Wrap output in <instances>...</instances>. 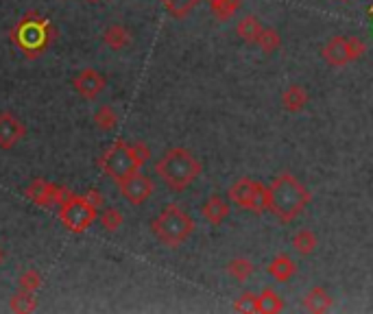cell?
Masks as SVG:
<instances>
[{
  "instance_id": "obj_3",
  "label": "cell",
  "mask_w": 373,
  "mask_h": 314,
  "mask_svg": "<svg viewBox=\"0 0 373 314\" xmlns=\"http://www.w3.org/2000/svg\"><path fill=\"white\" fill-rule=\"evenodd\" d=\"M149 157H151V151L147 145H142V142H133V145H129V142H125V140H118L116 145H111L103 153L99 164L105 173L118 184L121 179L138 173V170L147 164Z\"/></svg>"
},
{
  "instance_id": "obj_9",
  "label": "cell",
  "mask_w": 373,
  "mask_h": 314,
  "mask_svg": "<svg viewBox=\"0 0 373 314\" xmlns=\"http://www.w3.org/2000/svg\"><path fill=\"white\" fill-rule=\"evenodd\" d=\"M118 188L125 196V201L131 203V206H145L151 198L153 190H155L153 179L147 177V175H142L140 170L133 175H129V177H125V179H121Z\"/></svg>"
},
{
  "instance_id": "obj_18",
  "label": "cell",
  "mask_w": 373,
  "mask_h": 314,
  "mask_svg": "<svg viewBox=\"0 0 373 314\" xmlns=\"http://www.w3.org/2000/svg\"><path fill=\"white\" fill-rule=\"evenodd\" d=\"M317 247H319V238L312 230H301L293 238V249L301 255V258H308V255H312L314 251H317Z\"/></svg>"
},
{
  "instance_id": "obj_15",
  "label": "cell",
  "mask_w": 373,
  "mask_h": 314,
  "mask_svg": "<svg viewBox=\"0 0 373 314\" xmlns=\"http://www.w3.org/2000/svg\"><path fill=\"white\" fill-rule=\"evenodd\" d=\"M308 105V92L301 85H289L284 92H282V107L291 113L301 111Z\"/></svg>"
},
{
  "instance_id": "obj_19",
  "label": "cell",
  "mask_w": 373,
  "mask_h": 314,
  "mask_svg": "<svg viewBox=\"0 0 373 314\" xmlns=\"http://www.w3.org/2000/svg\"><path fill=\"white\" fill-rule=\"evenodd\" d=\"M284 310V299L271 291V288H265L260 295H257V312L260 314H277Z\"/></svg>"
},
{
  "instance_id": "obj_24",
  "label": "cell",
  "mask_w": 373,
  "mask_h": 314,
  "mask_svg": "<svg viewBox=\"0 0 373 314\" xmlns=\"http://www.w3.org/2000/svg\"><path fill=\"white\" fill-rule=\"evenodd\" d=\"M99 220L103 225V230L107 232H118L123 223H125V216L121 214V210L116 208H105L103 212H99Z\"/></svg>"
},
{
  "instance_id": "obj_22",
  "label": "cell",
  "mask_w": 373,
  "mask_h": 314,
  "mask_svg": "<svg viewBox=\"0 0 373 314\" xmlns=\"http://www.w3.org/2000/svg\"><path fill=\"white\" fill-rule=\"evenodd\" d=\"M94 125L101 131H113L118 125V113L111 105H103L96 113H94Z\"/></svg>"
},
{
  "instance_id": "obj_8",
  "label": "cell",
  "mask_w": 373,
  "mask_h": 314,
  "mask_svg": "<svg viewBox=\"0 0 373 314\" xmlns=\"http://www.w3.org/2000/svg\"><path fill=\"white\" fill-rule=\"evenodd\" d=\"M26 198L28 201H33L40 208H50V206H62L66 198L72 194L68 188H62L57 184H50L46 179H33L31 184L26 186Z\"/></svg>"
},
{
  "instance_id": "obj_20",
  "label": "cell",
  "mask_w": 373,
  "mask_h": 314,
  "mask_svg": "<svg viewBox=\"0 0 373 314\" xmlns=\"http://www.w3.org/2000/svg\"><path fill=\"white\" fill-rule=\"evenodd\" d=\"M9 310L11 312H20V314H26V312H33L38 310V299H35V293L31 291H22L16 293L9 301Z\"/></svg>"
},
{
  "instance_id": "obj_28",
  "label": "cell",
  "mask_w": 373,
  "mask_h": 314,
  "mask_svg": "<svg viewBox=\"0 0 373 314\" xmlns=\"http://www.w3.org/2000/svg\"><path fill=\"white\" fill-rule=\"evenodd\" d=\"M85 198H88V201L94 206V208H103L105 206V196L101 194V190H96V188H92V190H88V192H85Z\"/></svg>"
},
{
  "instance_id": "obj_13",
  "label": "cell",
  "mask_w": 373,
  "mask_h": 314,
  "mask_svg": "<svg viewBox=\"0 0 373 314\" xmlns=\"http://www.w3.org/2000/svg\"><path fill=\"white\" fill-rule=\"evenodd\" d=\"M332 305H334L332 295H330L325 288H321V286L310 288V291L306 293V297H304V308H306L308 312H314V314H323V312H328Z\"/></svg>"
},
{
  "instance_id": "obj_23",
  "label": "cell",
  "mask_w": 373,
  "mask_h": 314,
  "mask_svg": "<svg viewBox=\"0 0 373 314\" xmlns=\"http://www.w3.org/2000/svg\"><path fill=\"white\" fill-rule=\"evenodd\" d=\"M253 271H255V267L247 258H234V260H229V264H227V273L232 275L236 281H247L253 275Z\"/></svg>"
},
{
  "instance_id": "obj_14",
  "label": "cell",
  "mask_w": 373,
  "mask_h": 314,
  "mask_svg": "<svg viewBox=\"0 0 373 314\" xmlns=\"http://www.w3.org/2000/svg\"><path fill=\"white\" fill-rule=\"evenodd\" d=\"M267 271L277 281H291L295 277V273H297V264H295V260L291 258V255L282 253V255H275V258L269 262Z\"/></svg>"
},
{
  "instance_id": "obj_10",
  "label": "cell",
  "mask_w": 373,
  "mask_h": 314,
  "mask_svg": "<svg viewBox=\"0 0 373 314\" xmlns=\"http://www.w3.org/2000/svg\"><path fill=\"white\" fill-rule=\"evenodd\" d=\"M105 85H107L105 77H103L99 70H94V68H83V70H79V72L74 74V79H72L74 92H77L81 99H85V101H94V99L105 90Z\"/></svg>"
},
{
  "instance_id": "obj_25",
  "label": "cell",
  "mask_w": 373,
  "mask_h": 314,
  "mask_svg": "<svg viewBox=\"0 0 373 314\" xmlns=\"http://www.w3.org/2000/svg\"><path fill=\"white\" fill-rule=\"evenodd\" d=\"M18 281H20V288L22 291H31V293H38L42 288V284H44V279H42V275H40L38 269L22 271L20 277H18Z\"/></svg>"
},
{
  "instance_id": "obj_12",
  "label": "cell",
  "mask_w": 373,
  "mask_h": 314,
  "mask_svg": "<svg viewBox=\"0 0 373 314\" xmlns=\"http://www.w3.org/2000/svg\"><path fill=\"white\" fill-rule=\"evenodd\" d=\"M229 212H232V208H229V203L225 201L223 196H218V194H212L208 201L204 203V208H201V214H204V218L210 225H214V227L223 225L227 220Z\"/></svg>"
},
{
  "instance_id": "obj_17",
  "label": "cell",
  "mask_w": 373,
  "mask_h": 314,
  "mask_svg": "<svg viewBox=\"0 0 373 314\" xmlns=\"http://www.w3.org/2000/svg\"><path fill=\"white\" fill-rule=\"evenodd\" d=\"M262 22H260V18L257 16H247V18H243L238 24H236V33H238V38L243 40V42H247V44H255L257 42V38H260V33H262Z\"/></svg>"
},
{
  "instance_id": "obj_2",
  "label": "cell",
  "mask_w": 373,
  "mask_h": 314,
  "mask_svg": "<svg viewBox=\"0 0 373 314\" xmlns=\"http://www.w3.org/2000/svg\"><path fill=\"white\" fill-rule=\"evenodd\" d=\"M201 170H204L201 162L188 149L182 147L166 151L155 164L157 177L175 192H184L186 188H190L194 179L201 175Z\"/></svg>"
},
{
  "instance_id": "obj_16",
  "label": "cell",
  "mask_w": 373,
  "mask_h": 314,
  "mask_svg": "<svg viewBox=\"0 0 373 314\" xmlns=\"http://www.w3.org/2000/svg\"><path fill=\"white\" fill-rule=\"evenodd\" d=\"M103 42L111 48V50H123L131 44V33L123 24H109L103 31Z\"/></svg>"
},
{
  "instance_id": "obj_5",
  "label": "cell",
  "mask_w": 373,
  "mask_h": 314,
  "mask_svg": "<svg viewBox=\"0 0 373 314\" xmlns=\"http://www.w3.org/2000/svg\"><path fill=\"white\" fill-rule=\"evenodd\" d=\"M96 218H99V208H94L85 196L70 194L60 206V220L72 234H83L85 230H90Z\"/></svg>"
},
{
  "instance_id": "obj_30",
  "label": "cell",
  "mask_w": 373,
  "mask_h": 314,
  "mask_svg": "<svg viewBox=\"0 0 373 314\" xmlns=\"http://www.w3.org/2000/svg\"><path fill=\"white\" fill-rule=\"evenodd\" d=\"M88 3H94V5H96V3H101V0H88Z\"/></svg>"
},
{
  "instance_id": "obj_27",
  "label": "cell",
  "mask_w": 373,
  "mask_h": 314,
  "mask_svg": "<svg viewBox=\"0 0 373 314\" xmlns=\"http://www.w3.org/2000/svg\"><path fill=\"white\" fill-rule=\"evenodd\" d=\"M234 310H236V312H245V314L257 312V295H255V293H243V295L234 301Z\"/></svg>"
},
{
  "instance_id": "obj_4",
  "label": "cell",
  "mask_w": 373,
  "mask_h": 314,
  "mask_svg": "<svg viewBox=\"0 0 373 314\" xmlns=\"http://www.w3.org/2000/svg\"><path fill=\"white\" fill-rule=\"evenodd\" d=\"M151 232L164 247L175 249L192 236L194 220L177 203H170L151 220Z\"/></svg>"
},
{
  "instance_id": "obj_1",
  "label": "cell",
  "mask_w": 373,
  "mask_h": 314,
  "mask_svg": "<svg viewBox=\"0 0 373 314\" xmlns=\"http://www.w3.org/2000/svg\"><path fill=\"white\" fill-rule=\"evenodd\" d=\"M269 198H271L269 210L282 223H293L301 214V210L310 203V192L297 177H293L291 173H284L271 181Z\"/></svg>"
},
{
  "instance_id": "obj_11",
  "label": "cell",
  "mask_w": 373,
  "mask_h": 314,
  "mask_svg": "<svg viewBox=\"0 0 373 314\" xmlns=\"http://www.w3.org/2000/svg\"><path fill=\"white\" fill-rule=\"evenodd\" d=\"M24 135H26V127L20 118H16L9 111L0 113V149L11 151L24 140Z\"/></svg>"
},
{
  "instance_id": "obj_21",
  "label": "cell",
  "mask_w": 373,
  "mask_h": 314,
  "mask_svg": "<svg viewBox=\"0 0 373 314\" xmlns=\"http://www.w3.org/2000/svg\"><path fill=\"white\" fill-rule=\"evenodd\" d=\"M255 46L260 48L265 55L277 52L279 46H282V35H279V31H275V28H262V33H260V38H257Z\"/></svg>"
},
{
  "instance_id": "obj_6",
  "label": "cell",
  "mask_w": 373,
  "mask_h": 314,
  "mask_svg": "<svg viewBox=\"0 0 373 314\" xmlns=\"http://www.w3.org/2000/svg\"><path fill=\"white\" fill-rule=\"evenodd\" d=\"M227 196L229 201L234 206L243 208V210H249V212H255V214H262L269 210V188L260 181H255L251 177H243L238 179L232 188L227 190Z\"/></svg>"
},
{
  "instance_id": "obj_29",
  "label": "cell",
  "mask_w": 373,
  "mask_h": 314,
  "mask_svg": "<svg viewBox=\"0 0 373 314\" xmlns=\"http://www.w3.org/2000/svg\"><path fill=\"white\" fill-rule=\"evenodd\" d=\"M3 260H5V253H3V247H0V264H3Z\"/></svg>"
},
{
  "instance_id": "obj_7",
  "label": "cell",
  "mask_w": 373,
  "mask_h": 314,
  "mask_svg": "<svg viewBox=\"0 0 373 314\" xmlns=\"http://www.w3.org/2000/svg\"><path fill=\"white\" fill-rule=\"evenodd\" d=\"M364 50H367V46L362 40L352 38V35H338V38H332L323 46L321 55L330 66L340 68V66H347L350 62L358 60V57H362Z\"/></svg>"
},
{
  "instance_id": "obj_26",
  "label": "cell",
  "mask_w": 373,
  "mask_h": 314,
  "mask_svg": "<svg viewBox=\"0 0 373 314\" xmlns=\"http://www.w3.org/2000/svg\"><path fill=\"white\" fill-rule=\"evenodd\" d=\"M240 7V0H212V11L221 20H229Z\"/></svg>"
}]
</instances>
